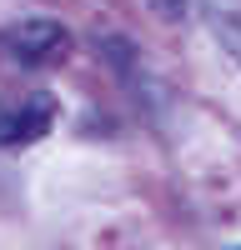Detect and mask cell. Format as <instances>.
I'll list each match as a JSON object with an SVG mask.
<instances>
[{
    "mask_svg": "<svg viewBox=\"0 0 241 250\" xmlns=\"http://www.w3.org/2000/svg\"><path fill=\"white\" fill-rule=\"evenodd\" d=\"M55 125V100L46 90L15 95L0 105V145H35L40 135H50Z\"/></svg>",
    "mask_w": 241,
    "mask_h": 250,
    "instance_id": "cell-2",
    "label": "cell"
},
{
    "mask_svg": "<svg viewBox=\"0 0 241 250\" xmlns=\"http://www.w3.org/2000/svg\"><path fill=\"white\" fill-rule=\"evenodd\" d=\"M216 35L226 40V50L241 60V20H236V15H216Z\"/></svg>",
    "mask_w": 241,
    "mask_h": 250,
    "instance_id": "cell-3",
    "label": "cell"
},
{
    "mask_svg": "<svg viewBox=\"0 0 241 250\" xmlns=\"http://www.w3.org/2000/svg\"><path fill=\"white\" fill-rule=\"evenodd\" d=\"M5 40V50L20 60V65L30 70H46V65H60V60L71 55V30L60 25L50 15H30V20H15V25L0 35Z\"/></svg>",
    "mask_w": 241,
    "mask_h": 250,
    "instance_id": "cell-1",
    "label": "cell"
},
{
    "mask_svg": "<svg viewBox=\"0 0 241 250\" xmlns=\"http://www.w3.org/2000/svg\"><path fill=\"white\" fill-rule=\"evenodd\" d=\"M146 5H151V15H156V20H186L191 0H146Z\"/></svg>",
    "mask_w": 241,
    "mask_h": 250,
    "instance_id": "cell-4",
    "label": "cell"
},
{
    "mask_svg": "<svg viewBox=\"0 0 241 250\" xmlns=\"http://www.w3.org/2000/svg\"><path fill=\"white\" fill-rule=\"evenodd\" d=\"M236 250H241V245H236Z\"/></svg>",
    "mask_w": 241,
    "mask_h": 250,
    "instance_id": "cell-5",
    "label": "cell"
}]
</instances>
